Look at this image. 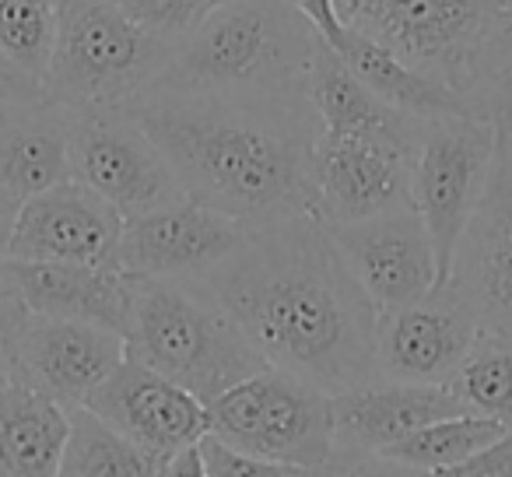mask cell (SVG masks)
<instances>
[{"mask_svg":"<svg viewBox=\"0 0 512 477\" xmlns=\"http://www.w3.org/2000/svg\"><path fill=\"white\" fill-rule=\"evenodd\" d=\"M204 285L274 369L330 397L379 379V313L316 214L249 228Z\"/></svg>","mask_w":512,"mask_h":477,"instance_id":"6da1fadb","label":"cell"},{"mask_svg":"<svg viewBox=\"0 0 512 477\" xmlns=\"http://www.w3.org/2000/svg\"><path fill=\"white\" fill-rule=\"evenodd\" d=\"M158 144L186 197L246 228L316 214V141L306 95L148 92L123 102Z\"/></svg>","mask_w":512,"mask_h":477,"instance_id":"7a4b0ae2","label":"cell"},{"mask_svg":"<svg viewBox=\"0 0 512 477\" xmlns=\"http://www.w3.org/2000/svg\"><path fill=\"white\" fill-rule=\"evenodd\" d=\"M316 39V25L292 0H221L183 43H176L151 88L204 95H306Z\"/></svg>","mask_w":512,"mask_h":477,"instance_id":"3957f363","label":"cell"},{"mask_svg":"<svg viewBox=\"0 0 512 477\" xmlns=\"http://www.w3.org/2000/svg\"><path fill=\"white\" fill-rule=\"evenodd\" d=\"M127 358L211 404L235 383L271 369L204 278H130Z\"/></svg>","mask_w":512,"mask_h":477,"instance_id":"277c9868","label":"cell"},{"mask_svg":"<svg viewBox=\"0 0 512 477\" xmlns=\"http://www.w3.org/2000/svg\"><path fill=\"white\" fill-rule=\"evenodd\" d=\"M172 50L113 0H57V43L43 99L71 113L123 106L155 85Z\"/></svg>","mask_w":512,"mask_h":477,"instance_id":"5b68a950","label":"cell"},{"mask_svg":"<svg viewBox=\"0 0 512 477\" xmlns=\"http://www.w3.org/2000/svg\"><path fill=\"white\" fill-rule=\"evenodd\" d=\"M207 432L242 453L313 470L337 446L334 397L271 365L207 404Z\"/></svg>","mask_w":512,"mask_h":477,"instance_id":"8992f818","label":"cell"},{"mask_svg":"<svg viewBox=\"0 0 512 477\" xmlns=\"http://www.w3.org/2000/svg\"><path fill=\"white\" fill-rule=\"evenodd\" d=\"M502 0H383L369 32L418 71L449 85L474 116L481 109L484 57Z\"/></svg>","mask_w":512,"mask_h":477,"instance_id":"52a82bcc","label":"cell"},{"mask_svg":"<svg viewBox=\"0 0 512 477\" xmlns=\"http://www.w3.org/2000/svg\"><path fill=\"white\" fill-rule=\"evenodd\" d=\"M498 148V123L481 116H435L414 162V207L435 250V288L453 271L456 246L484 197Z\"/></svg>","mask_w":512,"mask_h":477,"instance_id":"ba28073f","label":"cell"},{"mask_svg":"<svg viewBox=\"0 0 512 477\" xmlns=\"http://www.w3.org/2000/svg\"><path fill=\"white\" fill-rule=\"evenodd\" d=\"M67 148L71 179L106 197L123 218H137L186 197L158 144L123 106L74 109Z\"/></svg>","mask_w":512,"mask_h":477,"instance_id":"9c48e42d","label":"cell"},{"mask_svg":"<svg viewBox=\"0 0 512 477\" xmlns=\"http://www.w3.org/2000/svg\"><path fill=\"white\" fill-rule=\"evenodd\" d=\"M418 151L421 137L323 130L316 141V218L341 225L411 207Z\"/></svg>","mask_w":512,"mask_h":477,"instance_id":"30bf717a","label":"cell"},{"mask_svg":"<svg viewBox=\"0 0 512 477\" xmlns=\"http://www.w3.org/2000/svg\"><path fill=\"white\" fill-rule=\"evenodd\" d=\"M249 228L183 197L123 221L109 267L127 278H204L246 243Z\"/></svg>","mask_w":512,"mask_h":477,"instance_id":"8fae6325","label":"cell"},{"mask_svg":"<svg viewBox=\"0 0 512 477\" xmlns=\"http://www.w3.org/2000/svg\"><path fill=\"white\" fill-rule=\"evenodd\" d=\"M446 285L484 330L512 337V123H498L488 186L460 235Z\"/></svg>","mask_w":512,"mask_h":477,"instance_id":"7c38bea8","label":"cell"},{"mask_svg":"<svg viewBox=\"0 0 512 477\" xmlns=\"http://www.w3.org/2000/svg\"><path fill=\"white\" fill-rule=\"evenodd\" d=\"M327 232L379 316L435 292V250L414 204L327 225Z\"/></svg>","mask_w":512,"mask_h":477,"instance_id":"4fadbf2b","label":"cell"},{"mask_svg":"<svg viewBox=\"0 0 512 477\" xmlns=\"http://www.w3.org/2000/svg\"><path fill=\"white\" fill-rule=\"evenodd\" d=\"M85 407L158 463H169L207 435L204 400L134 358H123Z\"/></svg>","mask_w":512,"mask_h":477,"instance_id":"5bb4252c","label":"cell"},{"mask_svg":"<svg viewBox=\"0 0 512 477\" xmlns=\"http://www.w3.org/2000/svg\"><path fill=\"white\" fill-rule=\"evenodd\" d=\"M481 320L449 285L379 316L376 376L393 383H449L481 337Z\"/></svg>","mask_w":512,"mask_h":477,"instance_id":"9a60e30c","label":"cell"},{"mask_svg":"<svg viewBox=\"0 0 512 477\" xmlns=\"http://www.w3.org/2000/svg\"><path fill=\"white\" fill-rule=\"evenodd\" d=\"M123 358H127V341L116 330L32 313L22 341L11 351L8 369L11 379H22L64 404L67 411H78Z\"/></svg>","mask_w":512,"mask_h":477,"instance_id":"2e32d148","label":"cell"},{"mask_svg":"<svg viewBox=\"0 0 512 477\" xmlns=\"http://www.w3.org/2000/svg\"><path fill=\"white\" fill-rule=\"evenodd\" d=\"M123 221L127 218L106 197L78 179H64L18 207L8 260L109 264Z\"/></svg>","mask_w":512,"mask_h":477,"instance_id":"e0dca14e","label":"cell"},{"mask_svg":"<svg viewBox=\"0 0 512 477\" xmlns=\"http://www.w3.org/2000/svg\"><path fill=\"white\" fill-rule=\"evenodd\" d=\"M470 414L449 383H393L372 379L334 393V449H379L442 418Z\"/></svg>","mask_w":512,"mask_h":477,"instance_id":"ac0fdd59","label":"cell"},{"mask_svg":"<svg viewBox=\"0 0 512 477\" xmlns=\"http://www.w3.org/2000/svg\"><path fill=\"white\" fill-rule=\"evenodd\" d=\"M0 267L18 285L36 316L85 320L127 334L130 278L109 264H71V260H8Z\"/></svg>","mask_w":512,"mask_h":477,"instance_id":"d6986e66","label":"cell"},{"mask_svg":"<svg viewBox=\"0 0 512 477\" xmlns=\"http://www.w3.org/2000/svg\"><path fill=\"white\" fill-rule=\"evenodd\" d=\"M71 109L36 102H0V200L22 207L29 197L71 179L67 148Z\"/></svg>","mask_w":512,"mask_h":477,"instance_id":"ffe728a7","label":"cell"},{"mask_svg":"<svg viewBox=\"0 0 512 477\" xmlns=\"http://www.w3.org/2000/svg\"><path fill=\"white\" fill-rule=\"evenodd\" d=\"M71 411L36 386L11 379L0 390V477H60Z\"/></svg>","mask_w":512,"mask_h":477,"instance_id":"44dd1931","label":"cell"},{"mask_svg":"<svg viewBox=\"0 0 512 477\" xmlns=\"http://www.w3.org/2000/svg\"><path fill=\"white\" fill-rule=\"evenodd\" d=\"M334 50L344 57V64L372 88L383 102L397 106L400 113L435 120V116H474L463 99L449 85L435 81L432 74L418 71L407 60H400L393 50L376 43L372 36L344 29V36L334 43Z\"/></svg>","mask_w":512,"mask_h":477,"instance_id":"7402d4cb","label":"cell"},{"mask_svg":"<svg viewBox=\"0 0 512 477\" xmlns=\"http://www.w3.org/2000/svg\"><path fill=\"white\" fill-rule=\"evenodd\" d=\"M165 463L123 439L88 407L71 411V435L60 456V477H162Z\"/></svg>","mask_w":512,"mask_h":477,"instance_id":"603a6c76","label":"cell"},{"mask_svg":"<svg viewBox=\"0 0 512 477\" xmlns=\"http://www.w3.org/2000/svg\"><path fill=\"white\" fill-rule=\"evenodd\" d=\"M505 428L509 425L484 418V414H456V418L432 421V425L404 435V439L379 449V453L397 463H407V467H414V470H425V474H439V470L456 467V463L467 460L470 453L488 446Z\"/></svg>","mask_w":512,"mask_h":477,"instance_id":"cb8c5ba5","label":"cell"},{"mask_svg":"<svg viewBox=\"0 0 512 477\" xmlns=\"http://www.w3.org/2000/svg\"><path fill=\"white\" fill-rule=\"evenodd\" d=\"M449 390L470 414L512 425V337L481 330L470 355L449 379Z\"/></svg>","mask_w":512,"mask_h":477,"instance_id":"d4e9b609","label":"cell"},{"mask_svg":"<svg viewBox=\"0 0 512 477\" xmlns=\"http://www.w3.org/2000/svg\"><path fill=\"white\" fill-rule=\"evenodd\" d=\"M57 43V0H0V60L36 88Z\"/></svg>","mask_w":512,"mask_h":477,"instance_id":"484cf974","label":"cell"},{"mask_svg":"<svg viewBox=\"0 0 512 477\" xmlns=\"http://www.w3.org/2000/svg\"><path fill=\"white\" fill-rule=\"evenodd\" d=\"M481 109L488 120H512V0H502L495 36L484 57Z\"/></svg>","mask_w":512,"mask_h":477,"instance_id":"4316f807","label":"cell"},{"mask_svg":"<svg viewBox=\"0 0 512 477\" xmlns=\"http://www.w3.org/2000/svg\"><path fill=\"white\" fill-rule=\"evenodd\" d=\"M113 4L127 11L137 25L176 46L218 8L221 0H113Z\"/></svg>","mask_w":512,"mask_h":477,"instance_id":"83f0119b","label":"cell"},{"mask_svg":"<svg viewBox=\"0 0 512 477\" xmlns=\"http://www.w3.org/2000/svg\"><path fill=\"white\" fill-rule=\"evenodd\" d=\"M197 449H200V460H204L207 477H306L302 467L242 453V449L228 446V442H221L218 435H211V432L197 442Z\"/></svg>","mask_w":512,"mask_h":477,"instance_id":"f1b7e54d","label":"cell"},{"mask_svg":"<svg viewBox=\"0 0 512 477\" xmlns=\"http://www.w3.org/2000/svg\"><path fill=\"white\" fill-rule=\"evenodd\" d=\"M306 477H432L372 449H334L320 467L306 470Z\"/></svg>","mask_w":512,"mask_h":477,"instance_id":"f546056e","label":"cell"},{"mask_svg":"<svg viewBox=\"0 0 512 477\" xmlns=\"http://www.w3.org/2000/svg\"><path fill=\"white\" fill-rule=\"evenodd\" d=\"M432 477H512V425L498 439L470 453L456 467H446Z\"/></svg>","mask_w":512,"mask_h":477,"instance_id":"4dcf8cb0","label":"cell"},{"mask_svg":"<svg viewBox=\"0 0 512 477\" xmlns=\"http://www.w3.org/2000/svg\"><path fill=\"white\" fill-rule=\"evenodd\" d=\"M29 320H32L29 302L22 299L18 285L4 274V267H0V358H4V362H11V351L18 348Z\"/></svg>","mask_w":512,"mask_h":477,"instance_id":"1f68e13d","label":"cell"},{"mask_svg":"<svg viewBox=\"0 0 512 477\" xmlns=\"http://www.w3.org/2000/svg\"><path fill=\"white\" fill-rule=\"evenodd\" d=\"M330 4H334V15H337V22H341L344 29L369 32L372 22H376L379 4H383V0H330Z\"/></svg>","mask_w":512,"mask_h":477,"instance_id":"d6a6232c","label":"cell"},{"mask_svg":"<svg viewBox=\"0 0 512 477\" xmlns=\"http://www.w3.org/2000/svg\"><path fill=\"white\" fill-rule=\"evenodd\" d=\"M162 477H207L204 474V460H200V449L197 446H186L165 463Z\"/></svg>","mask_w":512,"mask_h":477,"instance_id":"836d02e7","label":"cell"},{"mask_svg":"<svg viewBox=\"0 0 512 477\" xmlns=\"http://www.w3.org/2000/svg\"><path fill=\"white\" fill-rule=\"evenodd\" d=\"M15 207H8L0 200V257H8V246H11V228H15Z\"/></svg>","mask_w":512,"mask_h":477,"instance_id":"e575fe53","label":"cell"},{"mask_svg":"<svg viewBox=\"0 0 512 477\" xmlns=\"http://www.w3.org/2000/svg\"><path fill=\"white\" fill-rule=\"evenodd\" d=\"M11 383V369H8V362H4V358H0V390H4V386Z\"/></svg>","mask_w":512,"mask_h":477,"instance_id":"d590c367","label":"cell"},{"mask_svg":"<svg viewBox=\"0 0 512 477\" xmlns=\"http://www.w3.org/2000/svg\"><path fill=\"white\" fill-rule=\"evenodd\" d=\"M498 123H512V120H498Z\"/></svg>","mask_w":512,"mask_h":477,"instance_id":"8d00e7d4","label":"cell"}]
</instances>
